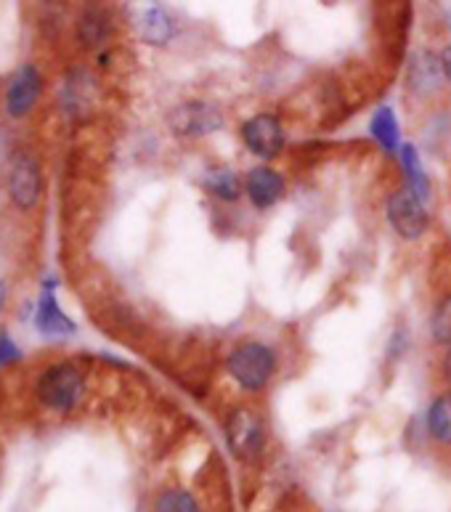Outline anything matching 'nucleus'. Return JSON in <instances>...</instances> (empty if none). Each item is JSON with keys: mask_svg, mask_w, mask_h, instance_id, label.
I'll return each instance as SVG.
<instances>
[{"mask_svg": "<svg viewBox=\"0 0 451 512\" xmlns=\"http://www.w3.org/2000/svg\"><path fill=\"white\" fill-rule=\"evenodd\" d=\"M85 377L72 361H59L40 375L35 393H38L40 404L54 409V412H69L75 409L77 401L83 398Z\"/></svg>", "mask_w": 451, "mask_h": 512, "instance_id": "nucleus-1", "label": "nucleus"}, {"mask_svg": "<svg viewBox=\"0 0 451 512\" xmlns=\"http://www.w3.org/2000/svg\"><path fill=\"white\" fill-rule=\"evenodd\" d=\"M276 367L274 351L263 343H245L229 356V372L242 388L260 390L271 380Z\"/></svg>", "mask_w": 451, "mask_h": 512, "instance_id": "nucleus-2", "label": "nucleus"}, {"mask_svg": "<svg viewBox=\"0 0 451 512\" xmlns=\"http://www.w3.org/2000/svg\"><path fill=\"white\" fill-rule=\"evenodd\" d=\"M8 197L19 210H32L38 207L40 194H43V173H40V162L27 152H19L11 160L6 176Z\"/></svg>", "mask_w": 451, "mask_h": 512, "instance_id": "nucleus-3", "label": "nucleus"}, {"mask_svg": "<svg viewBox=\"0 0 451 512\" xmlns=\"http://www.w3.org/2000/svg\"><path fill=\"white\" fill-rule=\"evenodd\" d=\"M40 93H43V77L35 64H22L16 69L11 80H8L6 99H3V109L8 117L22 120L32 112V107L38 104Z\"/></svg>", "mask_w": 451, "mask_h": 512, "instance_id": "nucleus-4", "label": "nucleus"}, {"mask_svg": "<svg viewBox=\"0 0 451 512\" xmlns=\"http://www.w3.org/2000/svg\"><path fill=\"white\" fill-rule=\"evenodd\" d=\"M388 221L398 237L420 239L428 231V213L422 199L406 186L388 199Z\"/></svg>", "mask_w": 451, "mask_h": 512, "instance_id": "nucleus-5", "label": "nucleus"}, {"mask_svg": "<svg viewBox=\"0 0 451 512\" xmlns=\"http://www.w3.org/2000/svg\"><path fill=\"white\" fill-rule=\"evenodd\" d=\"M242 138H245L247 149L255 157L271 160L282 152L284 146V130L282 123L274 115H255L242 125Z\"/></svg>", "mask_w": 451, "mask_h": 512, "instance_id": "nucleus-6", "label": "nucleus"}, {"mask_svg": "<svg viewBox=\"0 0 451 512\" xmlns=\"http://www.w3.org/2000/svg\"><path fill=\"white\" fill-rule=\"evenodd\" d=\"M170 125L178 136H207V133L221 128L223 115L205 101H192V104H184L173 112Z\"/></svg>", "mask_w": 451, "mask_h": 512, "instance_id": "nucleus-7", "label": "nucleus"}, {"mask_svg": "<svg viewBox=\"0 0 451 512\" xmlns=\"http://www.w3.org/2000/svg\"><path fill=\"white\" fill-rule=\"evenodd\" d=\"M226 436H229V446L237 457L250 459L263 446V425H260V420L250 409H237L234 417L229 420Z\"/></svg>", "mask_w": 451, "mask_h": 512, "instance_id": "nucleus-8", "label": "nucleus"}, {"mask_svg": "<svg viewBox=\"0 0 451 512\" xmlns=\"http://www.w3.org/2000/svg\"><path fill=\"white\" fill-rule=\"evenodd\" d=\"M35 327L48 337H62V335H75V321L69 319L59 308L54 292V279H48L46 290L40 295L38 308H35Z\"/></svg>", "mask_w": 451, "mask_h": 512, "instance_id": "nucleus-9", "label": "nucleus"}, {"mask_svg": "<svg viewBox=\"0 0 451 512\" xmlns=\"http://www.w3.org/2000/svg\"><path fill=\"white\" fill-rule=\"evenodd\" d=\"M284 181L282 176L271 168H255L247 176V194L253 199L255 207H271L276 199L282 197Z\"/></svg>", "mask_w": 451, "mask_h": 512, "instance_id": "nucleus-10", "label": "nucleus"}, {"mask_svg": "<svg viewBox=\"0 0 451 512\" xmlns=\"http://www.w3.org/2000/svg\"><path fill=\"white\" fill-rule=\"evenodd\" d=\"M109 32H112V22H109L107 11H101V8H85L80 19H77V38H80L85 48L104 46Z\"/></svg>", "mask_w": 451, "mask_h": 512, "instance_id": "nucleus-11", "label": "nucleus"}, {"mask_svg": "<svg viewBox=\"0 0 451 512\" xmlns=\"http://www.w3.org/2000/svg\"><path fill=\"white\" fill-rule=\"evenodd\" d=\"M138 35L149 46H165L173 38V19L165 8H146L138 16Z\"/></svg>", "mask_w": 451, "mask_h": 512, "instance_id": "nucleus-12", "label": "nucleus"}, {"mask_svg": "<svg viewBox=\"0 0 451 512\" xmlns=\"http://www.w3.org/2000/svg\"><path fill=\"white\" fill-rule=\"evenodd\" d=\"M369 130H372V136H375V141L383 146L385 152H396L398 141H401V133H398V120L396 115H393V109H377V115L372 117V123H369Z\"/></svg>", "mask_w": 451, "mask_h": 512, "instance_id": "nucleus-13", "label": "nucleus"}, {"mask_svg": "<svg viewBox=\"0 0 451 512\" xmlns=\"http://www.w3.org/2000/svg\"><path fill=\"white\" fill-rule=\"evenodd\" d=\"M428 428L436 441L451 446V393H444L433 401L428 412Z\"/></svg>", "mask_w": 451, "mask_h": 512, "instance_id": "nucleus-14", "label": "nucleus"}, {"mask_svg": "<svg viewBox=\"0 0 451 512\" xmlns=\"http://www.w3.org/2000/svg\"><path fill=\"white\" fill-rule=\"evenodd\" d=\"M401 162H404L406 178H409V189H412V192L425 202L430 194V184H428V176H425V168H422L420 154H417V149H414L412 144L401 146Z\"/></svg>", "mask_w": 451, "mask_h": 512, "instance_id": "nucleus-15", "label": "nucleus"}, {"mask_svg": "<svg viewBox=\"0 0 451 512\" xmlns=\"http://www.w3.org/2000/svg\"><path fill=\"white\" fill-rule=\"evenodd\" d=\"M85 85H91V77L85 75L83 67L72 69L67 77V83H64V93H62L64 107H67L72 115H77V109L88 107V99H85V91H83Z\"/></svg>", "mask_w": 451, "mask_h": 512, "instance_id": "nucleus-16", "label": "nucleus"}, {"mask_svg": "<svg viewBox=\"0 0 451 512\" xmlns=\"http://www.w3.org/2000/svg\"><path fill=\"white\" fill-rule=\"evenodd\" d=\"M154 512H199L197 499L184 489H168L162 491L157 502H154Z\"/></svg>", "mask_w": 451, "mask_h": 512, "instance_id": "nucleus-17", "label": "nucleus"}, {"mask_svg": "<svg viewBox=\"0 0 451 512\" xmlns=\"http://www.w3.org/2000/svg\"><path fill=\"white\" fill-rule=\"evenodd\" d=\"M210 192H215L221 199H237L239 197V178L229 168H218L207 176Z\"/></svg>", "mask_w": 451, "mask_h": 512, "instance_id": "nucleus-18", "label": "nucleus"}, {"mask_svg": "<svg viewBox=\"0 0 451 512\" xmlns=\"http://www.w3.org/2000/svg\"><path fill=\"white\" fill-rule=\"evenodd\" d=\"M433 335H436L438 343L451 345V295L441 300V306L433 314Z\"/></svg>", "mask_w": 451, "mask_h": 512, "instance_id": "nucleus-19", "label": "nucleus"}, {"mask_svg": "<svg viewBox=\"0 0 451 512\" xmlns=\"http://www.w3.org/2000/svg\"><path fill=\"white\" fill-rule=\"evenodd\" d=\"M22 359V353L16 348L14 337L8 335L6 329H0V367H6V364H14V361Z\"/></svg>", "mask_w": 451, "mask_h": 512, "instance_id": "nucleus-20", "label": "nucleus"}, {"mask_svg": "<svg viewBox=\"0 0 451 512\" xmlns=\"http://www.w3.org/2000/svg\"><path fill=\"white\" fill-rule=\"evenodd\" d=\"M441 69H444V75L451 80V46H446L444 54H441Z\"/></svg>", "mask_w": 451, "mask_h": 512, "instance_id": "nucleus-21", "label": "nucleus"}, {"mask_svg": "<svg viewBox=\"0 0 451 512\" xmlns=\"http://www.w3.org/2000/svg\"><path fill=\"white\" fill-rule=\"evenodd\" d=\"M6 306V282H0V311Z\"/></svg>", "mask_w": 451, "mask_h": 512, "instance_id": "nucleus-22", "label": "nucleus"}, {"mask_svg": "<svg viewBox=\"0 0 451 512\" xmlns=\"http://www.w3.org/2000/svg\"><path fill=\"white\" fill-rule=\"evenodd\" d=\"M446 375L451 377V353H449V359H446Z\"/></svg>", "mask_w": 451, "mask_h": 512, "instance_id": "nucleus-23", "label": "nucleus"}]
</instances>
